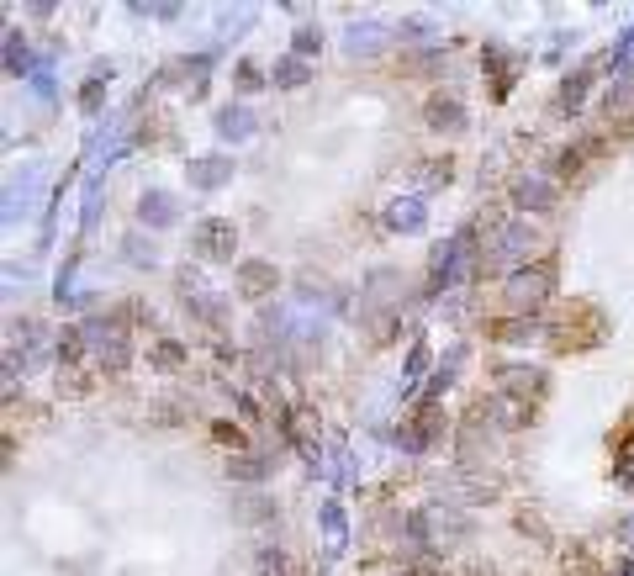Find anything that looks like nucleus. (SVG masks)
Masks as SVG:
<instances>
[{
	"mask_svg": "<svg viewBox=\"0 0 634 576\" xmlns=\"http://www.w3.org/2000/svg\"><path fill=\"white\" fill-rule=\"evenodd\" d=\"M196 249L212 254V259H228V254H233V228H228V222H201Z\"/></svg>",
	"mask_w": 634,
	"mask_h": 576,
	"instance_id": "nucleus-4",
	"label": "nucleus"
},
{
	"mask_svg": "<svg viewBox=\"0 0 634 576\" xmlns=\"http://www.w3.org/2000/svg\"><path fill=\"white\" fill-rule=\"evenodd\" d=\"M265 286H275V275H270V265H259V259H254V265H244V291H249V296H259V291H265Z\"/></svg>",
	"mask_w": 634,
	"mask_h": 576,
	"instance_id": "nucleus-13",
	"label": "nucleus"
},
{
	"mask_svg": "<svg viewBox=\"0 0 634 576\" xmlns=\"http://www.w3.org/2000/svg\"><path fill=\"white\" fill-rule=\"evenodd\" d=\"M228 175H233V164L217 159V154L191 159V185H201V191H217V180H228Z\"/></svg>",
	"mask_w": 634,
	"mask_h": 576,
	"instance_id": "nucleus-5",
	"label": "nucleus"
},
{
	"mask_svg": "<svg viewBox=\"0 0 634 576\" xmlns=\"http://www.w3.org/2000/svg\"><path fill=\"white\" fill-rule=\"evenodd\" d=\"M471 249H476V233L465 228V233H455L450 244L434 254V291H444V286H455V281H460L465 265H471Z\"/></svg>",
	"mask_w": 634,
	"mask_h": 576,
	"instance_id": "nucleus-1",
	"label": "nucleus"
},
{
	"mask_svg": "<svg viewBox=\"0 0 634 576\" xmlns=\"http://www.w3.org/2000/svg\"><path fill=\"white\" fill-rule=\"evenodd\" d=\"M513 196H518V207H534V212L555 207V191H550V180H545V175H524V180L513 185Z\"/></svg>",
	"mask_w": 634,
	"mask_h": 576,
	"instance_id": "nucleus-3",
	"label": "nucleus"
},
{
	"mask_svg": "<svg viewBox=\"0 0 634 576\" xmlns=\"http://www.w3.org/2000/svg\"><path fill=\"white\" fill-rule=\"evenodd\" d=\"M386 37H391L386 27L365 22V27H349V32H344V48H349V53H381V48H386Z\"/></svg>",
	"mask_w": 634,
	"mask_h": 576,
	"instance_id": "nucleus-6",
	"label": "nucleus"
},
{
	"mask_svg": "<svg viewBox=\"0 0 634 576\" xmlns=\"http://www.w3.org/2000/svg\"><path fill=\"white\" fill-rule=\"evenodd\" d=\"M323 534H328V550L344 545V508L339 503H323Z\"/></svg>",
	"mask_w": 634,
	"mask_h": 576,
	"instance_id": "nucleus-11",
	"label": "nucleus"
},
{
	"mask_svg": "<svg viewBox=\"0 0 634 576\" xmlns=\"http://www.w3.org/2000/svg\"><path fill=\"white\" fill-rule=\"evenodd\" d=\"M138 212H143V222H148V228H164V222H175V201L164 196V191H143Z\"/></svg>",
	"mask_w": 634,
	"mask_h": 576,
	"instance_id": "nucleus-8",
	"label": "nucleus"
},
{
	"mask_svg": "<svg viewBox=\"0 0 634 576\" xmlns=\"http://www.w3.org/2000/svg\"><path fill=\"white\" fill-rule=\"evenodd\" d=\"M624 545H634V518H629V529H624Z\"/></svg>",
	"mask_w": 634,
	"mask_h": 576,
	"instance_id": "nucleus-16",
	"label": "nucleus"
},
{
	"mask_svg": "<svg viewBox=\"0 0 634 576\" xmlns=\"http://www.w3.org/2000/svg\"><path fill=\"white\" fill-rule=\"evenodd\" d=\"M154 365H159V370H175V365H180V344H159V349H154Z\"/></svg>",
	"mask_w": 634,
	"mask_h": 576,
	"instance_id": "nucleus-14",
	"label": "nucleus"
},
{
	"mask_svg": "<svg viewBox=\"0 0 634 576\" xmlns=\"http://www.w3.org/2000/svg\"><path fill=\"white\" fill-rule=\"evenodd\" d=\"M428 122H434V127H450V133H460V127H465V106H460L455 96H434V101H428Z\"/></svg>",
	"mask_w": 634,
	"mask_h": 576,
	"instance_id": "nucleus-7",
	"label": "nucleus"
},
{
	"mask_svg": "<svg viewBox=\"0 0 634 576\" xmlns=\"http://www.w3.org/2000/svg\"><path fill=\"white\" fill-rule=\"evenodd\" d=\"M524 244H534V233H529V228H513V233L502 238V244H497L492 254H487V259H492V265H508L513 254H524Z\"/></svg>",
	"mask_w": 634,
	"mask_h": 576,
	"instance_id": "nucleus-10",
	"label": "nucleus"
},
{
	"mask_svg": "<svg viewBox=\"0 0 634 576\" xmlns=\"http://www.w3.org/2000/svg\"><path fill=\"white\" fill-rule=\"evenodd\" d=\"M217 439H222V444H233V450L244 444V434H238V429H228V423H217Z\"/></svg>",
	"mask_w": 634,
	"mask_h": 576,
	"instance_id": "nucleus-15",
	"label": "nucleus"
},
{
	"mask_svg": "<svg viewBox=\"0 0 634 576\" xmlns=\"http://www.w3.org/2000/svg\"><path fill=\"white\" fill-rule=\"evenodd\" d=\"M217 133H222V138H249V133H254V111H249V106L217 111Z\"/></svg>",
	"mask_w": 634,
	"mask_h": 576,
	"instance_id": "nucleus-9",
	"label": "nucleus"
},
{
	"mask_svg": "<svg viewBox=\"0 0 634 576\" xmlns=\"http://www.w3.org/2000/svg\"><path fill=\"white\" fill-rule=\"evenodd\" d=\"M270 80H275V85H302V80H307V64H302V59H281V64L270 69Z\"/></svg>",
	"mask_w": 634,
	"mask_h": 576,
	"instance_id": "nucleus-12",
	"label": "nucleus"
},
{
	"mask_svg": "<svg viewBox=\"0 0 634 576\" xmlns=\"http://www.w3.org/2000/svg\"><path fill=\"white\" fill-rule=\"evenodd\" d=\"M428 222V201L423 196H402V201H391L386 207V228L391 233H418Z\"/></svg>",
	"mask_w": 634,
	"mask_h": 576,
	"instance_id": "nucleus-2",
	"label": "nucleus"
}]
</instances>
